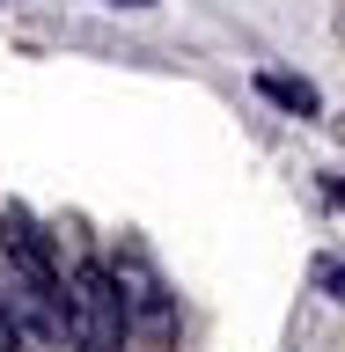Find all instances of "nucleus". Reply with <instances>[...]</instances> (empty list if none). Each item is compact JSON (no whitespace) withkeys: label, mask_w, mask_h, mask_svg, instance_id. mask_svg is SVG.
Returning <instances> with one entry per match:
<instances>
[{"label":"nucleus","mask_w":345,"mask_h":352,"mask_svg":"<svg viewBox=\"0 0 345 352\" xmlns=\"http://www.w3.org/2000/svg\"><path fill=\"white\" fill-rule=\"evenodd\" d=\"M66 316H74V345L81 352H125V338H132V316H125V294L110 279V264H74Z\"/></svg>","instance_id":"1"},{"label":"nucleus","mask_w":345,"mask_h":352,"mask_svg":"<svg viewBox=\"0 0 345 352\" xmlns=\"http://www.w3.org/2000/svg\"><path fill=\"white\" fill-rule=\"evenodd\" d=\"M110 279H118V294H125V316H132V323H147L154 338H169V330H176V301H169L162 272H154V264L140 257V250L110 257Z\"/></svg>","instance_id":"2"},{"label":"nucleus","mask_w":345,"mask_h":352,"mask_svg":"<svg viewBox=\"0 0 345 352\" xmlns=\"http://www.w3.org/2000/svg\"><path fill=\"white\" fill-rule=\"evenodd\" d=\"M0 250H8V264H15L22 279H30L44 301L66 316V279H59V264H52V250H44V235H37L22 213H0ZM66 323H74V316H66Z\"/></svg>","instance_id":"3"},{"label":"nucleus","mask_w":345,"mask_h":352,"mask_svg":"<svg viewBox=\"0 0 345 352\" xmlns=\"http://www.w3.org/2000/svg\"><path fill=\"white\" fill-rule=\"evenodd\" d=\"M258 96H272V103L294 110V118H324V96L309 81H294V74H258Z\"/></svg>","instance_id":"4"},{"label":"nucleus","mask_w":345,"mask_h":352,"mask_svg":"<svg viewBox=\"0 0 345 352\" xmlns=\"http://www.w3.org/2000/svg\"><path fill=\"white\" fill-rule=\"evenodd\" d=\"M0 352H30V323H22L8 301H0Z\"/></svg>","instance_id":"5"},{"label":"nucleus","mask_w":345,"mask_h":352,"mask_svg":"<svg viewBox=\"0 0 345 352\" xmlns=\"http://www.w3.org/2000/svg\"><path fill=\"white\" fill-rule=\"evenodd\" d=\"M316 279H324L331 294H338V301H345V264H316Z\"/></svg>","instance_id":"6"},{"label":"nucleus","mask_w":345,"mask_h":352,"mask_svg":"<svg viewBox=\"0 0 345 352\" xmlns=\"http://www.w3.org/2000/svg\"><path fill=\"white\" fill-rule=\"evenodd\" d=\"M110 8H154V0H110Z\"/></svg>","instance_id":"7"}]
</instances>
